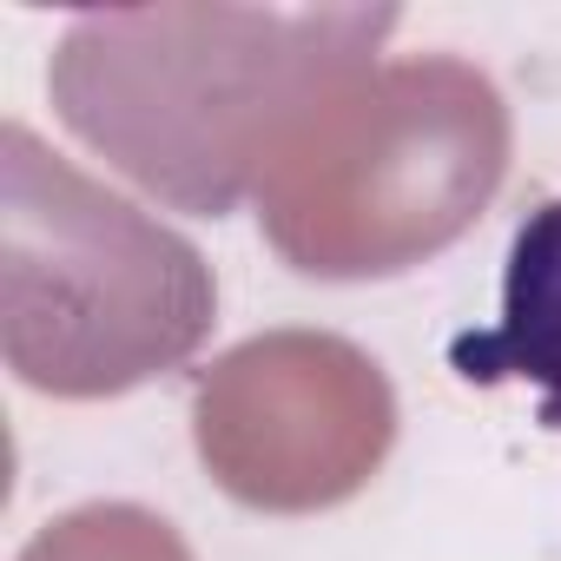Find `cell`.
<instances>
[{"label": "cell", "mask_w": 561, "mask_h": 561, "mask_svg": "<svg viewBox=\"0 0 561 561\" xmlns=\"http://www.w3.org/2000/svg\"><path fill=\"white\" fill-rule=\"evenodd\" d=\"M469 383H522L541 397V416L561 430V198L535 205L502 257L495 324L449 344Z\"/></svg>", "instance_id": "obj_1"}]
</instances>
